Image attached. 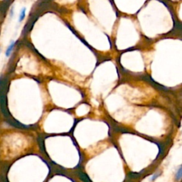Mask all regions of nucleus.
Masks as SVG:
<instances>
[{"label":"nucleus","instance_id":"nucleus-1","mask_svg":"<svg viewBox=\"0 0 182 182\" xmlns=\"http://www.w3.org/2000/svg\"><path fill=\"white\" fill-rule=\"evenodd\" d=\"M15 44H16V41H12L11 42V44L9 45L8 47H7V50H6V51H5V56L7 58H9V56H10V55L11 54V52H12L14 48V46H15Z\"/></svg>","mask_w":182,"mask_h":182},{"label":"nucleus","instance_id":"nucleus-2","mask_svg":"<svg viewBox=\"0 0 182 182\" xmlns=\"http://www.w3.org/2000/svg\"><path fill=\"white\" fill-rule=\"evenodd\" d=\"M26 7H23L22 9V10L20 11V14H19V19L18 22L19 23H21L23 22V20L25 19V17H26Z\"/></svg>","mask_w":182,"mask_h":182},{"label":"nucleus","instance_id":"nucleus-4","mask_svg":"<svg viewBox=\"0 0 182 182\" xmlns=\"http://www.w3.org/2000/svg\"><path fill=\"white\" fill-rule=\"evenodd\" d=\"M159 174H154V175H153V177L151 178V181H154V180H155L156 178H157L159 176Z\"/></svg>","mask_w":182,"mask_h":182},{"label":"nucleus","instance_id":"nucleus-3","mask_svg":"<svg viewBox=\"0 0 182 182\" xmlns=\"http://www.w3.org/2000/svg\"><path fill=\"white\" fill-rule=\"evenodd\" d=\"M181 178V167H179V169H178V171L177 172V174H176V179L177 180H180Z\"/></svg>","mask_w":182,"mask_h":182},{"label":"nucleus","instance_id":"nucleus-5","mask_svg":"<svg viewBox=\"0 0 182 182\" xmlns=\"http://www.w3.org/2000/svg\"><path fill=\"white\" fill-rule=\"evenodd\" d=\"M13 9L14 8H12V9H11V17H12V16H13Z\"/></svg>","mask_w":182,"mask_h":182}]
</instances>
